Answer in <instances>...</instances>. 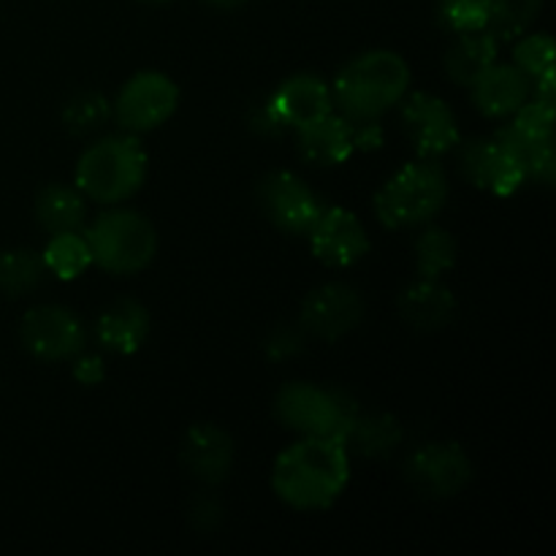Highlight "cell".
Here are the masks:
<instances>
[{"label":"cell","instance_id":"obj_1","mask_svg":"<svg viewBox=\"0 0 556 556\" xmlns=\"http://www.w3.org/2000/svg\"><path fill=\"white\" fill-rule=\"evenodd\" d=\"M351 481L348 448L329 438H302L288 445L271 470V489L296 510H326Z\"/></svg>","mask_w":556,"mask_h":556},{"label":"cell","instance_id":"obj_32","mask_svg":"<svg viewBox=\"0 0 556 556\" xmlns=\"http://www.w3.org/2000/svg\"><path fill=\"white\" fill-rule=\"evenodd\" d=\"M188 519L195 530L210 535V532L220 530L223 519H226V508H223V503L212 492H201L190 500Z\"/></svg>","mask_w":556,"mask_h":556},{"label":"cell","instance_id":"obj_8","mask_svg":"<svg viewBox=\"0 0 556 556\" xmlns=\"http://www.w3.org/2000/svg\"><path fill=\"white\" fill-rule=\"evenodd\" d=\"M400 123L418 157L448 155L462 141L459 123L448 103L432 92H413L400 101Z\"/></svg>","mask_w":556,"mask_h":556},{"label":"cell","instance_id":"obj_15","mask_svg":"<svg viewBox=\"0 0 556 556\" xmlns=\"http://www.w3.org/2000/svg\"><path fill=\"white\" fill-rule=\"evenodd\" d=\"M182 465L195 481L204 486H217L231 476L233 467V438L217 424H195L185 432Z\"/></svg>","mask_w":556,"mask_h":556},{"label":"cell","instance_id":"obj_17","mask_svg":"<svg viewBox=\"0 0 556 556\" xmlns=\"http://www.w3.org/2000/svg\"><path fill=\"white\" fill-rule=\"evenodd\" d=\"M472 103L489 119H505L532 98V81L514 63H494L470 85Z\"/></svg>","mask_w":556,"mask_h":556},{"label":"cell","instance_id":"obj_28","mask_svg":"<svg viewBox=\"0 0 556 556\" xmlns=\"http://www.w3.org/2000/svg\"><path fill=\"white\" fill-rule=\"evenodd\" d=\"M543 11V0H489V30L500 43L530 33Z\"/></svg>","mask_w":556,"mask_h":556},{"label":"cell","instance_id":"obj_10","mask_svg":"<svg viewBox=\"0 0 556 556\" xmlns=\"http://www.w3.org/2000/svg\"><path fill=\"white\" fill-rule=\"evenodd\" d=\"M255 193H258V206L266 220L277 231L291 233V237H307L313 223L324 212V204L313 193V188L291 172L266 174Z\"/></svg>","mask_w":556,"mask_h":556},{"label":"cell","instance_id":"obj_11","mask_svg":"<svg viewBox=\"0 0 556 556\" xmlns=\"http://www.w3.org/2000/svg\"><path fill=\"white\" fill-rule=\"evenodd\" d=\"M20 340L38 362H71L76 353L85 351V326L68 307L41 304L25 313Z\"/></svg>","mask_w":556,"mask_h":556},{"label":"cell","instance_id":"obj_9","mask_svg":"<svg viewBox=\"0 0 556 556\" xmlns=\"http://www.w3.org/2000/svg\"><path fill=\"white\" fill-rule=\"evenodd\" d=\"M405 478L429 500H451L472 481V462L459 443H427L405 462Z\"/></svg>","mask_w":556,"mask_h":556},{"label":"cell","instance_id":"obj_22","mask_svg":"<svg viewBox=\"0 0 556 556\" xmlns=\"http://www.w3.org/2000/svg\"><path fill=\"white\" fill-rule=\"evenodd\" d=\"M36 220L43 231L52 237V233H65V231H79L85 226L87 217V199L81 195V190L76 185H47V188L38 190L36 204Z\"/></svg>","mask_w":556,"mask_h":556},{"label":"cell","instance_id":"obj_24","mask_svg":"<svg viewBox=\"0 0 556 556\" xmlns=\"http://www.w3.org/2000/svg\"><path fill=\"white\" fill-rule=\"evenodd\" d=\"M405 440V429L389 413H358L356 424H353L351 434H348L345 448H353L356 454L367 456V459H383L391 456Z\"/></svg>","mask_w":556,"mask_h":556},{"label":"cell","instance_id":"obj_33","mask_svg":"<svg viewBox=\"0 0 556 556\" xmlns=\"http://www.w3.org/2000/svg\"><path fill=\"white\" fill-rule=\"evenodd\" d=\"M71 372H74L76 383L98 386L106 378V364H103L101 356H92V353H76L71 358Z\"/></svg>","mask_w":556,"mask_h":556},{"label":"cell","instance_id":"obj_5","mask_svg":"<svg viewBox=\"0 0 556 556\" xmlns=\"http://www.w3.org/2000/svg\"><path fill=\"white\" fill-rule=\"evenodd\" d=\"M358 402L342 389H320L307 380L286 383L275 396V416L302 438H329L345 445L358 418Z\"/></svg>","mask_w":556,"mask_h":556},{"label":"cell","instance_id":"obj_31","mask_svg":"<svg viewBox=\"0 0 556 556\" xmlns=\"http://www.w3.org/2000/svg\"><path fill=\"white\" fill-rule=\"evenodd\" d=\"M304 337L307 334L302 331V326H275V331H269V337L264 340L266 358L282 364L299 356L304 351Z\"/></svg>","mask_w":556,"mask_h":556},{"label":"cell","instance_id":"obj_16","mask_svg":"<svg viewBox=\"0 0 556 556\" xmlns=\"http://www.w3.org/2000/svg\"><path fill=\"white\" fill-rule=\"evenodd\" d=\"M269 106L275 109L282 128L299 130L334 112V96H331V87L320 76L296 74L288 76L277 87L275 96L269 98Z\"/></svg>","mask_w":556,"mask_h":556},{"label":"cell","instance_id":"obj_25","mask_svg":"<svg viewBox=\"0 0 556 556\" xmlns=\"http://www.w3.org/2000/svg\"><path fill=\"white\" fill-rule=\"evenodd\" d=\"M47 266L41 255L30 248H5L0 250V293L20 299L36 291L43 282Z\"/></svg>","mask_w":556,"mask_h":556},{"label":"cell","instance_id":"obj_29","mask_svg":"<svg viewBox=\"0 0 556 556\" xmlns=\"http://www.w3.org/2000/svg\"><path fill=\"white\" fill-rule=\"evenodd\" d=\"M109 119H112V101L98 90L76 92L63 109V125L71 136L96 134Z\"/></svg>","mask_w":556,"mask_h":556},{"label":"cell","instance_id":"obj_3","mask_svg":"<svg viewBox=\"0 0 556 556\" xmlns=\"http://www.w3.org/2000/svg\"><path fill=\"white\" fill-rule=\"evenodd\" d=\"M147 157L144 144L136 139V134L103 136L92 141L76 161L74 185L81 195L98 204H123L147 179Z\"/></svg>","mask_w":556,"mask_h":556},{"label":"cell","instance_id":"obj_7","mask_svg":"<svg viewBox=\"0 0 556 556\" xmlns=\"http://www.w3.org/2000/svg\"><path fill=\"white\" fill-rule=\"evenodd\" d=\"M179 106V87L161 71H139L119 87L112 101V119L128 134L161 128Z\"/></svg>","mask_w":556,"mask_h":556},{"label":"cell","instance_id":"obj_12","mask_svg":"<svg viewBox=\"0 0 556 556\" xmlns=\"http://www.w3.org/2000/svg\"><path fill=\"white\" fill-rule=\"evenodd\" d=\"M364 318L362 293L348 282H326L304 299L299 326L304 334L324 342H337L351 334Z\"/></svg>","mask_w":556,"mask_h":556},{"label":"cell","instance_id":"obj_26","mask_svg":"<svg viewBox=\"0 0 556 556\" xmlns=\"http://www.w3.org/2000/svg\"><path fill=\"white\" fill-rule=\"evenodd\" d=\"M41 261L49 275H54L58 280H76V277L85 275L92 266V253L85 233L65 231L52 233V239L43 248Z\"/></svg>","mask_w":556,"mask_h":556},{"label":"cell","instance_id":"obj_6","mask_svg":"<svg viewBox=\"0 0 556 556\" xmlns=\"http://www.w3.org/2000/svg\"><path fill=\"white\" fill-rule=\"evenodd\" d=\"M85 239L92 264L114 277L139 275L157 253V231L150 217L125 206L101 212L85 231Z\"/></svg>","mask_w":556,"mask_h":556},{"label":"cell","instance_id":"obj_27","mask_svg":"<svg viewBox=\"0 0 556 556\" xmlns=\"http://www.w3.org/2000/svg\"><path fill=\"white\" fill-rule=\"evenodd\" d=\"M459 258V244L454 233L445 228L429 226L416 239V271L424 280H440L445 271H451Z\"/></svg>","mask_w":556,"mask_h":556},{"label":"cell","instance_id":"obj_18","mask_svg":"<svg viewBox=\"0 0 556 556\" xmlns=\"http://www.w3.org/2000/svg\"><path fill=\"white\" fill-rule=\"evenodd\" d=\"M96 337L109 353L134 356L150 337V313L136 299H117L98 315Z\"/></svg>","mask_w":556,"mask_h":556},{"label":"cell","instance_id":"obj_23","mask_svg":"<svg viewBox=\"0 0 556 556\" xmlns=\"http://www.w3.org/2000/svg\"><path fill=\"white\" fill-rule=\"evenodd\" d=\"M514 65L532 81V98L554 103V41L548 33H525L516 38Z\"/></svg>","mask_w":556,"mask_h":556},{"label":"cell","instance_id":"obj_34","mask_svg":"<svg viewBox=\"0 0 556 556\" xmlns=\"http://www.w3.org/2000/svg\"><path fill=\"white\" fill-rule=\"evenodd\" d=\"M353 130V147L362 152H375L383 147L386 130L380 119H351Z\"/></svg>","mask_w":556,"mask_h":556},{"label":"cell","instance_id":"obj_20","mask_svg":"<svg viewBox=\"0 0 556 556\" xmlns=\"http://www.w3.org/2000/svg\"><path fill=\"white\" fill-rule=\"evenodd\" d=\"M402 320L416 331H438L456 315V296L440 280H418L400 293Z\"/></svg>","mask_w":556,"mask_h":556},{"label":"cell","instance_id":"obj_4","mask_svg":"<svg viewBox=\"0 0 556 556\" xmlns=\"http://www.w3.org/2000/svg\"><path fill=\"white\" fill-rule=\"evenodd\" d=\"M448 193L451 188L443 166L429 157H418V161L402 166L375 193V217L380 226L391 228V231L427 226L443 212Z\"/></svg>","mask_w":556,"mask_h":556},{"label":"cell","instance_id":"obj_2","mask_svg":"<svg viewBox=\"0 0 556 556\" xmlns=\"http://www.w3.org/2000/svg\"><path fill=\"white\" fill-rule=\"evenodd\" d=\"M410 87V65L391 49H372L348 60L337 74L331 96L348 119H380L400 106Z\"/></svg>","mask_w":556,"mask_h":556},{"label":"cell","instance_id":"obj_36","mask_svg":"<svg viewBox=\"0 0 556 556\" xmlns=\"http://www.w3.org/2000/svg\"><path fill=\"white\" fill-rule=\"evenodd\" d=\"M206 5H215V9H242L248 0H204Z\"/></svg>","mask_w":556,"mask_h":556},{"label":"cell","instance_id":"obj_30","mask_svg":"<svg viewBox=\"0 0 556 556\" xmlns=\"http://www.w3.org/2000/svg\"><path fill=\"white\" fill-rule=\"evenodd\" d=\"M438 20L454 36L483 30L489 25V0H438Z\"/></svg>","mask_w":556,"mask_h":556},{"label":"cell","instance_id":"obj_35","mask_svg":"<svg viewBox=\"0 0 556 556\" xmlns=\"http://www.w3.org/2000/svg\"><path fill=\"white\" fill-rule=\"evenodd\" d=\"M250 128L258 130V134H264V136H277V134H282V130H286V128H282L280 119H277L275 109L269 106V101H266L264 106L253 109V114H250Z\"/></svg>","mask_w":556,"mask_h":556},{"label":"cell","instance_id":"obj_37","mask_svg":"<svg viewBox=\"0 0 556 556\" xmlns=\"http://www.w3.org/2000/svg\"><path fill=\"white\" fill-rule=\"evenodd\" d=\"M139 3H144V5H163V3H168V0H139Z\"/></svg>","mask_w":556,"mask_h":556},{"label":"cell","instance_id":"obj_13","mask_svg":"<svg viewBox=\"0 0 556 556\" xmlns=\"http://www.w3.org/2000/svg\"><path fill=\"white\" fill-rule=\"evenodd\" d=\"M459 168L476 188L486 190L497 199H508V195L519 193L521 185L527 182L525 168L494 134L459 141Z\"/></svg>","mask_w":556,"mask_h":556},{"label":"cell","instance_id":"obj_14","mask_svg":"<svg viewBox=\"0 0 556 556\" xmlns=\"http://www.w3.org/2000/svg\"><path fill=\"white\" fill-rule=\"evenodd\" d=\"M307 239L315 258L329 269H348L372 248L364 223L345 206H324L307 231Z\"/></svg>","mask_w":556,"mask_h":556},{"label":"cell","instance_id":"obj_19","mask_svg":"<svg viewBox=\"0 0 556 556\" xmlns=\"http://www.w3.org/2000/svg\"><path fill=\"white\" fill-rule=\"evenodd\" d=\"M296 134L299 155L307 163H313V166H340V163H345L356 152L351 119L342 117V114H326V117L299 128Z\"/></svg>","mask_w":556,"mask_h":556},{"label":"cell","instance_id":"obj_21","mask_svg":"<svg viewBox=\"0 0 556 556\" xmlns=\"http://www.w3.org/2000/svg\"><path fill=\"white\" fill-rule=\"evenodd\" d=\"M500 41L489 27L470 33H456L454 43L445 52V74L454 85L470 87L489 65L497 63Z\"/></svg>","mask_w":556,"mask_h":556}]
</instances>
